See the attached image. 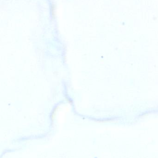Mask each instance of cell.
<instances>
[{"instance_id":"cell-1","label":"cell","mask_w":158,"mask_h":158,"mask_svg":"<svg viewBox=\"0 0 158 158\" xmlns=\"http://www.w3.org/2000/svg\"><path fill=\"white\" fill-rule=\"evenodd\" d=\"M51 13L52 17L55 18L56 16V7L55 6L54 4H52L51 6Z\"/></svg>"}]
</instances>
